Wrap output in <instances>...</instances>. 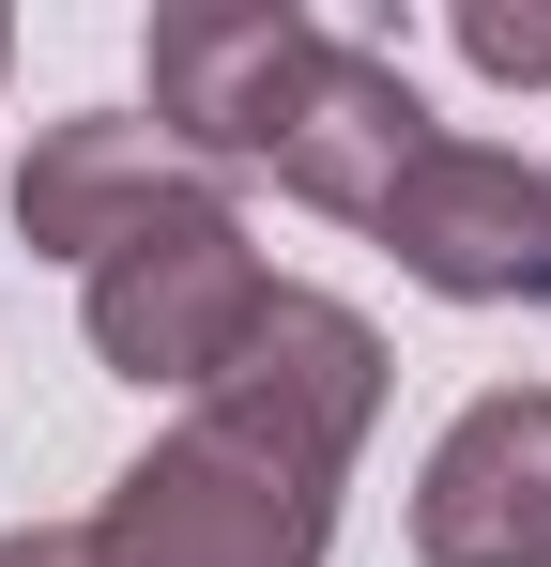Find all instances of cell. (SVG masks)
I'll use <instances>...</instances> for the list:
<instances>
[{"label": "cell", "instance_id": "1", "mask_svg": "<svg viewBox=\"0 0 551 567\" xmlns=\"http://www.w3.org/2000/svg\"><path fill=\"white\" fill-rule=\"evenodd\" d=\"M367 414H383V338L337 291L276 277V307H261V338L230 353V383L184 414L169 445H138L107 475L92 567H322Z\"/></svg>", "mask_w": 551, "mask_h": 567}, {"label": "cell", "instance_id": "10", "mask_svg": "<svg viewBox=\"0 0 551 567\" xmlns=\"http://www.w3.org/2000/svg\"><path fill=\"white\" fill-rule=\"evenodd\" d=\"M0 62H15V31H0Z\"/></svg>", "mask_w": 551, "mask_h": 567}, {"label": "cell", "instance_id": "9", "mask_svg": "<svg viewBox=\"0 0 551 567\" xmlns=\"http://www.w3.org/2000/svg\"><path fill=\"white\" fill-rule=\"evenodd\" d=\"M0 567H92V522H15Z\"/></svg>", "mask_w": 551, "mask_h": 567}, {"label": "cell", "instance_id": "6", "mask_svg": "<svg viewBox=\"0 0 551 567\" xmlns=\"http://www.w3.org/2000/svg\"><path fill=\"white\" fill-rule=\"evenodd\" d=\"M429 138H445V123L414 107V78H398L383 47H353V31H322V62L291 78V107H276V154H261V169L306 199V215H353V230H367Z\"/></svg>", "mask_w": 551, "mask_h": 567}, {"label": "cell", "instance_id": "8", "mask_svg": "<svg viewBox=\"0 0 551 567\" xmlns=\"http://www.w3.org/2000/svg\"><path fill=\"white\" fill-rule=\"evenodd\" d=\"M445 31H459V62H475L490 93H537L551 78V0H459Z\"/></svg>", "mask_w": 551, "mask_h": 567}, {"label": "cell", "instance_id": "4", "mask_svg": "<svg viewBox=\"0 0 551 567\" xmlns=\"http://www.w3.org/2000/svg\"><path fill=\"white\" fill-rule=\"evenodd\" d=\"M306 62H322V16H291V0H169L154 16V138L184 169H261Z\"/></svg>", "mask_w": 551, "mask_h": 567}, {"label": "cell", "instance_id": "3", "mask_svg": "<svg viewBox=\"0 0 551 567\" xmlns=\"http://www.w3.org/2000/svg\"><path fill=\"white\" fill-rule=\"evenodd\" d=\"M367 246L445 307H551V169L506 138H429L367 215Z\"/></svg>", "mask_w": 551, "mask_h": 567}, {"label": "cell", "instance_id": "7", "mask_svg": "<svg viewBox=\"0 0 551 567\" xmlns=\"http://www.w3.org/2000/svg\"><path fill=\"white\" fill-rule=\"evenodd\" d=\"M184 185H215V169H184L154 123H123V107H77V123H31V154H15V230H31V261H107L138 215H169Z\"/></svg>", "mask_w": 551, "mask_h": 567}, {"label": "cell", "instance_id": "2", "mask_svg": "<svg viewBox=\"0 0 551 567\" xmlns=\"http://www.w3.org/2000/svg\"><path fill=\"white\" fill-rule=\"evenodd\" d=\"M261 307H276V261L246 246L230 185H184L169 215H138V230L77 277L92 353L138 383V399H215V383H230V353L261 338Z\"/></svg>", "mask_w": 551, "mask_h": 567}, {"label": "cell", "instance_id": "5", "mask_svg": "<svg viewBox=\"0 0 551 567\" xmlns=\"http://www.w3.org/2000/svg\"><path fill=\"white\" fill-rule=\"evenodd\" d=\"M414 553L429 567H551V383L459 399V430L414 475Z\"/></svg>", "mask_w": 551, "mask_h": 567}]
</instances>
